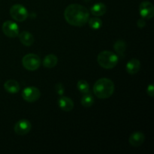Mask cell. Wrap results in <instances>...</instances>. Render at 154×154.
<instances>
[{
  "instance_id": "obj_1",
  "label": "cell",
  "mask_w": 154,
  "mask_h": 154,
  "mask_svg": "<svg viewBox=\"0 0 154 154\" xmlns=\"http://www.w3.org/2000/svg\"><path fill=\"white\" fill-rule=\"evenodd\" d=\"M90 13L87 8L79 4L69 5L64 12L68 23L74 26H83L88 22Z\"/></svg>"
},
{
  "instance_id": "obj_2",
  "label": "cell",
  "mask_w": 154,
  "mask_h": 154,
  "mask_svg": "<svg viewBox=\"0 0 154 154\" xmlns=\"http://www.w3.org/2000/svg\"><path fill=\"white\" fill-rule=\"evenodd\" d=\"M114 91V84L108 78H101L95 83L93 92L99 99H108L111 97Z\"/></svg>"
},
{
  "instance_id": "obj_3",
  "label": "cell",
  "mask_w": 154,
  "mask_h": 154,
  "mask_svg": "<svg viewBox=\"0 0 154 154\" xmlns=\"http://www.w3.org/2000/svg\"><path fill=\"white\" fill-rule=\"evenodd\" d=\"M97 61L101 67L105 69H111L117 66L118 63V57L114 53L104 51L99 54Z\"/></svg>"
},
{
  "instance_id": "obj_4",
  "label": "cell",
  "mask_w": 154,
  "mask_h": 154,
  "mask_svg": "<svg viewBox=\"0 0 154 154\" xmlns=\"http://www.w3.org/2000/svg\"><path fill=\"white\" fill-rule=\"evenodd\" d=\"M22 64L26 70L35 71L40 67L41 60L39 57L34 54H29L24 56L22 60Z\"/></svg>"
},
{
  "instance_id": "obj_5",
  "label": "cell",
  "mask_w": 154,
  "mask_h": 154,
  "mask_svg": "<svg viewBox=\"0 0 154 154\" xmlns=\"http://www.w3.org/2000/svg\"><path fill=\"white\" fill-rule=\"evenodd\" d=\"M10 14L14 20L23 22L28 17V12L24 6L20 4L14 5L10 9Z\"/></svg>"
},
{
  "instance_id": "obj_6",
  "label": "cell",
  "mask_w": 154,
  "mask_h": 154,
  "mask_svg": "<svg viewBox=\"0 0 154 154\" xmlns=\"http://www.w3.org/2000/svg\"><path fill=\"white\" fill-rule=\"evenodd\" d=\"M41 96V92L37 87H26L22 92V97L25 101L28 102H35Z\"/></svg>"
},
{
  "instance_id": "obj_7",
  "label": "cell",
  "mask_w": 154,
  "mask_h": 154,
  "mask_svg": "<svg viewBox=\"0 0 154 154\" xmlns=\"http://www.w3.org/2000/svg\"><path fill=\"white\" fill-rule=\"evenodd\" d=\"M2 32L8 37L15 38L19 35V28L16 23L8 20L2 24Z\"/></svg>"
},
{
  "instance_id": "obj_8",
  "label": "cell",
  "mask_w": 154,
  "mask_h": 154,
  "mask_svg": "<svg viewBox=\"0 0 154 154\" xmlns=\"http://www.w3.org/2000/svg\"><path fill=\"white\" fill-rule=\"evenodd\" d=\"M32 129V124L28 120L22 119L17 122L14 125V132L18 135H25L30 132Z\"/></svg>"
},
{
  "instance_id": "obj_9",
  "label": "cell",
  "mask_w": 154,
  "mask_h": 154,
  "mask_svg": "<svg viewBox=\"0 0 154 154\" xmlns=\"http://www.w3.org/2000/svg\"><path fill=\"white\" fill-rule=\"evenodd\" d=\"M139 12L141 16L145 19H151L154 15V7L150 2L144 1L140 4Z\"/></svg>"
},
{
  "instance_id": "obj_10",
  "label": "cell",
  "mask_w": 154,
  "mask_h": 154,
  "mask_svg": "<svg viewBox=\"0 0 154 154\" xmlns=\"http://www.w3.org/2000/svg\"><path fill=\"white\" fill-rule=\"evenodd\" d=\"M145 136L141 132H135L130 135L129 138V144L135 147H140L144 143Z\"/></svg>"
},
{
  "instance_id": "obj_11",
  "label": "cell",
  "mask_w": 154,
  "mask_h": 154,
  "mask_svg": "<svg viewBox=\"0 0 154 154\" xmlns=\"http://www.w3.org/2000/svg\"><path fill=\"white\" fill-rule=\"evenodd\" d=\"M58 105L63 111H66V112L72 111L74 108L73 101L70 98L66 97V96H62L59 99Z\"/></svg>"
},
{
  "instance_id": "obj_12",
  "label": "cell",
  "mask_w": 154,
  "mask_h": 154,
  "mask_svg": "<svg viewBox=\"0 0 154 154\" xmlns=\"http://www.w3.org/2000/svg\"><path fill=\"white\" fill-rule=\"evenodd\" d=\"M141 68V63L138 59H132L127 63L126 69L127 72L130 75H135L138 73Z\"/></svg>"
},
{
  "instance_id": "obj_13",
  "label": "cell",
  "mask_w": 154,
  "mask_h": 154,
  "mask_svg": "<svg viewBox=\"0 0 154 154\" xmlns=\"http://www.w3.org/2000/svg\"><path fill=\"white\" fill-rule=\"evenodd\" d=\"M4 88L8 93L11 94H14L18 93L20 90V86L17 81L14 80H8L4 84Z\"/></svg>"
},
{
  "instance_id": "obj_14",
  "label": "cell",
  "mask_w": 154,
  "mask_h": 154,
  "mask_svg": "<svg viewBox=\"0 0 154 154\" xmlns=\"http://www.w3.org/2000/svg\"><path fill=\"white\" fill-rule=\"evenodd\" d=\"M18 36H19V39L20 41V42L24 45V46L29 47L31 46V45H32V44L34 43V37H33L32 35L30 32H22L19 33Z\"/></svg>"
},
{
  "instance_id": "obj_15",
  "label": "cell",
  "mask_w": 154,
  "mask_h": 154,
  "mask_svg": "<svg viewBox=\"0 0 154 154\" xmlns=\"http://www.w3.org/2000/svg\"><path fill=\"white\" fill-rule=\"evenodd\" d=\"M91 13L96 17H100L105 14L107 11V8L104 3L98 2L93 5L91 8Z\"/></svg>"
},
{
  "instance_id": "obj_16",
  "label": "cell",
  "mask_w": 154,
  "mask_h": 154,
  "mask_svg": "<svg viewBox=\"0 0 154 154\" xmlns=\"http://www.w3.org/2000/svg\"><path fill=\"white\" fill-rule=\"evenodd\" d=\"M57 63H58V58H57V56L54 55V54H49V55L46 56L44 59L43 65L45 67L51 69V68H54V66H57Z\"/></svg>"
},
{
  "instance_id": "obj_17",
  "label": "cell",
  "mask_w": 154,
  "mask_h": 154,
  "mask_svg": "<svg viewBox=\"0 0 154 154\" xmlns=\"http://www.w3.org/2000/svg\"><path fill=\"white\" fill-rule=\"evenodd\" d=\"M114 51L120 57H123L126 49V44L123 40H117L114 45Z\"/></svg>"
},
{
  "instance_id": "obj_18",
  "label": "cell",
  "mask_w": 154,
  "mask_h": 154,
  "mask_svg": "<svg viewBox=\"0 0 154 154\" xmlns=\"http://www.w3.org/2000/svg\"><path fill=\"white\" fill-rule=\"evenodd\" d=\"M93 103H94V99L93 95L89 93H84L81 99V104L85 108H90L93 105Z\"/></svg>"
},
{
  "instance_id": "obj_19",
  "label": "cell",
  "mask_w": 154,
  "mask_h": 154,
  "mask_svg": "<svg viewBox=\"0 0 154 154\" xmlns=\"http://www.w3.org/2000/svg\"><path fill=\"white\" fill-rule=\"evenodd\" d=\"M89 26L93 29H99L102 27V21L99 17H92L88 21Z\"/></svg>"
},
{
  "instance_id": "obj_20",
  "label": "cell",
  "mask_w": 154,
  "mask_h": 154,
  "mask_svg": "<svg viewBox=\"0 0 154 154\" xmlns=\"http://www.w3.org/2000/svg\"><path fill=\"white\" fill-rule=\"evenodd\" d=\"M77 87H78V90L84 94L89 93V90H90V86H89L88 83L84 80H80L77 84Z\"/></svg>"
},
{
  "instance_id": "obj_21",
  "label": "cell",
  "mask_w": 154,
  "mask_h": 154,
  "mask_svg": "<svg viewBox=\"0 0 154 154\" xmlns=\"http://www.w3.org/2000/svg\"><path fill=\"white\" fill-rule=\"evenodd\" d=\"M56 90H57V94L62 96V95L63 94V93H64V91H65L64 87L63 86V84H60V83L56 84Z\"/></svg>"
},
{
  "instance_id": "obj_22",
  "label": "cell",
  "mask_w": 154,
  "mask_h": 154,
  "mask_svg": "<svg viewBox=\"0 0 154 154\" xmlns=\"http://www.w3.org/2000/svg\"><path fill=\"white\" fill-rule=\"evenodd\" d=\"M147 95L150 96H151V97H153L154 96V87L153 84H150V85H149L148 87H147Z\"/></svg>"
},
{
  "instance_id": "obj_23",
  "label": "cell",
  "mask_w": 154,
  "mask_h": 154,
  "mask_svg": "<svg viewBox=\"0 0 154 154\" xmlns=\"http://www.w3.org/2000/svg\"><path fill=\"white\" fill-rule=\"evenodd\" d=\"M137 26H138L140 29H143L146 26L145 20H144V19H142V18H141V19H139L138 20V22H137Z\"/></svg>"
}]
</instances>
